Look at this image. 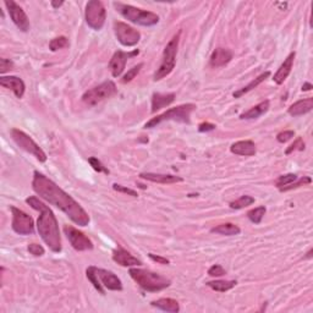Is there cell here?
<instances>
[{
    "label": "cell",
    "instance_id": "6da1fadb",
    "mask_svg": "<svg viewBox=\"0 0 313 313\" xmlns=\"http://www.w3.org/2000/svg\"><path fill=\"white\" fill-rule=\"evenodd\" d=\"M32 188L41 199L63 210L76 225L87 226L89 224L88 213L82 208L81 204L42 172H33Z\"/></svg>",
    "mask_w": 313,
    "mask_h": 313
},
{
    "label": "cell",
    "instance_id": "7a4b0ae2",
    "mask_svg": "<svg viewBox=\"0 0 313 313\" xmlns=\"http://www.w3.org/2000/svg\"><path fill=\"white\" fill-rule=\"evenodd\" d=\"M26 203L34 210L40 212L37 219V229L44 244L55 253L62 252V236H60L59 224H57L56 217L54 216L53 210L36 196L28 197L26 199Z\"/></svg>",
    "mask_w": 313,
    "mask_h": 313
},
{
    "label": "cell",
    "instance_id": "3957f363",
    "mask_svg": "<svg viewBox=\"0 0 313 313\" xmlns=\"http://www.w3.org/2000/svg\"><path fill=\"white\" fill-rule=\"evenodd\" d=\"M130 277L137 283L141 289L149 292H158L171 285V280L162 274L141 268H131Z\"/></svg>",
    "mask_w": 313,
    "mask_h": 313
},
{
    "label": "cell",
    "instance_id": "277c9868",
    "mask_svg": "<svg viewBox=\"0 0 313 313\" xmlns=\"http://www.w3.org/2000/svg\"><path fill=\"white\" fill-rule=\"evenodd\" d=\"M114 8L116 11L125 17L127 21L132 22V24L140 25V26H154L159 22V16L152 11L142 10V9L135 8L132 5L123 4V3H113Z\"/></svg>",
    "mask_w": 313,
    "mask_h": 313
},
{
    "label": "cell",
    "instance_id": "5b68a950",
    "mask_svg": "<svg viewBox=\"0 0 313 313\" xmlns=\"http://www.w3.org/2000/svg\"><path fill=\"white\" fill-rule=\"evenodd\" d=\"M196 104L192 103H186L178 105V107L171 108L161 115H156V116L152 118L148 123L145 124V129H153L161 125L164 121H178V123L183 124H190V118L193 110H196Z\"/></svg>",
    "mask_w": 313,
    "mask_h": 313
},
{
    "label": "cell",
    "instance_id": "8992f818",
    "mask_svg": "<svg viewBox=\"0 0 313 313\" xmlns=\"http://www.w3.org/2000/svg\"><path fill=\"white\" fill-rule=\"evenodd\" d=\"M181 32L179 31L174 37L169 41V43L165 46L164 52H163L162 56V63L159 65V68L156 69V71L153 76L154 81H161L164 77H167L168 75H170L172 70L175 68V63H177V54H178V48H179V42H180Z\"/></svg>",
    "mask_w": 313,
    "mask_h": 313
},
{
    "label": "cell",
    "instance_id": "52a82bcc",
    "mask_svg": "<svg viewBox=\"0 0 313 313\" xmlns=\"http://www.w3.org/2000/svg\"><path fill=\"white\" fill-rule=\"evenodd\" d=\"M118 88L113 81H105L103 84L95 86V87L86 91L82 95V102L87 105H95L108 98L116 94Z\"/></svg>",
    "mask_w": 313,
    "mask_h": 313
},
{
    "label": "cell",
    "instance_id": "ba28073f",
    "mask_svg": "<svg viewBox=\"0 0 313 313\" xmlns=\"http://www.w3.org/2000/svg\"><path fill=\"white\" fill-rule=\"evenodd\" d=\"M11 137L16 145L20 147L21 149H24V151L30 153V154H32L33 156H36L37 161H40L41 163L47 162L46 152H44L43 149L34 142V140L28 136L26 132H24V131L18 129H12Z\"/></svg>",
    "mask_w": 313,
    "mask_h": 313
},
{
    "label": "cell",
    "instance_id": "9c48e42d",
    "mask_svg": "<svg viewBox=\"0 0 313 313\" xmlns=\"http://www.w3.org/2000/svg\"><path fill=\"white\" fill-rule=\"evenodd\" d=\"M85 18L87 25L95 31L103 28L107 18V10H105L103 3L100 0H91L86 4Z\"/></svg>",
    "mask_w": 313,
    "mask_h": 313
},
{
    "label": "cell",
    "instance_id": "30bf717a",
    "mask_svg": "<svg viewBox=\"0 0 313 313\" xmlns=\"http://www.w3.org/2000/svg\"><path fill=\"white\" fill-rule=\"evenodd\" d=\"M12 213L11 228L18 235H32L34 232V222L31 216L16 207H10Z\"/></svg>",
    "mask_w": 313,
    "mask_h": 313
},
{
    "label": "cell",
    "instance_id": "8fae6325",
    "mask_svg": "<svg viewBox=\"0 0 313 313\" xmlns=\"http://www.w3.org/2000/svg\"><path fill=\"white\" fill-rule=\"evenodd\" d=\"M114 32L116 40L124 47H135L141 40V33L139 31L120 21L114 22Z\"/></svg>",
    "mask_w": 313,
    "mask_h": 313
},
{
    "label": "cell",
    "instance_id": "7c38bea8",
    "mask_svg": "<svg viewBox=\"0 0 313 313\" xmlns=\"http://www.w3.org/2000/svg\"><path fill=\"white\" fill-rule=\"evenodd\" d=\"M64 232H65L66 238L69 239L70 244H71L76 251L82 252L93 250V242L89 240L87 236L82 231H80V230L73 228L71 225H65L64 226Z\"/></svg>",
    "mask_w": 313,
    "mask_h": 313
},
{
    "label": "cell",
    "instance_id": "4fadbf2b",
    "mask_svg": "<svg viewBox=\"0 0 313 313\" xmlns=\"http://www.w3.org/2000/svg\"><path fill=\"white\" fill-rule=\"evenodd\" d=\"M6 9H8L9 15H10L11 20L16 25V27L22 32H28L30 31V20H28L26 12L24 11V9L20 5L16 4L14 0H6L4 3Z\"/></svg>",
    "mask_w": 313,
    "mask_h": 313
},
{
    "label": "cell",
    "instance_id": "5bb4252c",
    "mask_svg": "<svg viewBox=\"0 0 313 313\" xmlns=\"http://www.w3.org/2000/svg\"><path fill=\"white\" fill-rule=\"evenodd\" d=\"M139 53H140V50H137V49L133 50V52H131V53L121 52V50L115 52L109 62V70H110L111 75H113V77H119L121 73L124 72V70H125L127 59H129V57L139 55Z\"/></svg>",
    "mask_w": 313,
    "mask_h": 313
},
{
    "label": "cell",
    "instance_id": "9a60e30c",
    "mask_svg": "<svg viewBox=\"0 0 313 313\" xmlns=\"http://www.w3.org/2000/svg\"><path fill=\"white\" fill-rule=\"evenodd\" d=\"M97 276L98 279L104 289L110 290V291H121L123 290V283L111 270L102 269V268H97Z\"/></svg>",
    "mask_w": 313,
    "mask_h": 313
},
{
    "label": "cell",
    "instance_id": "2e32d148",
    "mask_svg": "<svg viewBox=\"0 0 313 313\" xmlns=\"http://www.w3.org/2000/svg\"><path fill=\"white\" fill-rule=\"evenodd\" d=\"M0 86H3L4 88L11 89L16 97L20 98V100L24 97L25 91H26L25 82L20 77H17V76H2L0 77Z\"/></svg>",
    "mask_w": 313,
    "mask_h": 313
},
{
    "label": "cell",
    "instance_id": "e0dca14e",
    "mask_svg": "<svg viewBox=\"0 0 313 313\" xmlns=\"http://www.w3.org/2000/svg\"><path fill=\"white\" fill-rule=\"evenodd\" d=\"M113 261L115 263L120 264L121 267H139L142 266V262L140 260H137L135 256L127 252L126 250H124L123 247H118L115 248L113 252Z\"/></svg>",
    "mask_w": 313,
    "mask_h": 313
},
{
    "label": "cell",
    "instance_id": "ac0fdd59",
    "mask_svg": "<svg viewBox=\"0 0 313 313\" xmlns=\"http://www.w3.org/2000/svg\"><path fill=\"white\" fill-rule=\"evenodd\" d=\"M232 56H234V54L228 48H217L210 55L209 64L212 68H223L231 62Z\"/></svg>",
    "mask_w": 313,
    "mask_h": 313
},
{
    "label": "cell",
    "instance_id": "d6986e66",
    "mask_svg": "<svg viewBox=\"0 0 313 313\" xmlns=\"http://www.w3.org/2000/svg\"><path fill=\"white\" fill-rule=\"evenodd\" d=\"M140 178L143 180L151 181V183L155 184H177V183H183L184 179L181 177H177V175H170V174H154V172H142L140 174Z\"/></svg>",
    "mask_w": 313,
    "mask_h": 313
},
{
    "label": "cell",
    "instance_id": "ffe728a7",
    "mask_svg": "<svg viewBox=\"0 0 313 313\" xmlns=\"http://www.w3.org/2000/svg\"><path fill=\"white\" fill-rule=\"evenodd\" d=\"M296 53L291 52L289 54V55L286 56V59L284 60V63L280 65V68L278 69V71L276 72V75H274V82H276L277 85H283L284 81L287 79V76L290 75V72H291L292 66H294V60H295Z\"/></svg>",
    "mask_w": 313,
    "mask_h": 313
},
{
    "label": "cell",
    "instance_id": "44dd1931",
    "mask_svg": "<svg viewBox=\"0 0 313 313\" xmlns=\"http://www.w3.org/2000/svg\"><path fill=\"white\" fill-rule=\"evenodd\" d=\"M230 152L235 155L252 156L256 154L257 148L253 141H251V140H245V141H238L232 143L231 147H230Z\"/></svg>",
    "mask_w": 313,
    "mask_h": 313
},
{
    "label": "cell",
    "instance_id": "7402d4cb",
    "mask_svg": "<svg viewBox=\"0 0 313 313\" xmlns=\"http://www.w3.org/2000/svg\"><path fill=\"white\" fill-rule=\"evenodd\" d=\"M312 109H313V98L309 97L306 98V100L295 102V103L290 105V108L287 109V113L294 118H298L301 116V115L309 113Z\"/></svg>",
    "mask_w": 313,
    "mask_h": 313
},
{
    "label": "cell",
    "instance_id": "603a6c76",
    "mask_svg": "<svg viewBox=\"0 0 313 313\" xmlns=\"http://www.w3.org/2000/svg\"><path fill=\"white\" fill-rule=\"evenodd\" d=\"M175 93H153L151 111L154 114L163 108H167L175 101Z\"/></svg>",
    "mask_w": 313,
    "mask_h": 313
},
{
    "label": "cell",
    "instance_id": "cb8c5ba5",
    "mask_svg": "<svg viewBox=\"0 0 313 313\" xmlns=\"http://www.w3.org/2000/svg\"><path fill=\"white\" fill-rule=\"evenodd\" d=\"M269 107H270V103L268 100L261 102L260 104L255 105V107H252L251 109H248L247 111H245V113H242L240 115V119H242V120L258 119V118L262 116L263 114H266L267 111L269 110Z\"/></svg>",
    "mask_w": 313,
    "mask_h": 313
},
{
    "label": "cell",
    "instance_id": "d4e9b609",
    "mask_svg": "<svg viewBox=\"0 0 313 313\" xmlns=\"http://www.w3.org/2000/svg\"><path fill=\"white\" fill-rule=\"evenodd\" d=\"M151 305L153 307L162 309L164 312H170V313H178L180 312V305L177 300L170 299V298H163L158 299L155 301H152Z\"/></svg>",
    "mask_w": 313,
    "mask_h": 313
},
{
    "label": "cell",
    "instance_id": "484cf974",
    "mask_svg": "<svg viewBox=\"0 0 313 313\" xmlns=\"http://www.w3.org/2000/svg\"><path fill=\"white\" fill-rule=\"evenodd\" d=\"M270 76V72L269 71H266V72H263V73H261L260 76H257L256 79L255 80H252V81L250 82V84H248L247 86H245V87H242L241 89H239V91H236V92H234V98H240V97H242V95L244 94H246V93H248V92H251L252 89H255L257 87V86H260L262 82L263 81H266V80Z\"/></svg>",
    "mask_w": 313,
    "mask_h": 313
},
{
    "label": "cell",
    "instance_id": "4316f807",
    "mask_svg": "<svg viewBox=\"0 0 313 313\" xmlns=\"http://www.w3.org/2000/svg\"><path fill=\"white\" fill-rule=\"evenodd\" d=\"M212 232L219 235H225V236H234L239 235L241 232V229L238 225L232 224V223H224V224H220L218 226H214L210 230Z\"/></svg>",
    "mask_w": 313,
    "mask_h": 313
},
{
    "label": "cell",
    "instance_id": "83f0119b",
    "mask_svg": "<svg viewBox=\"0 0 313 313\" xmlns=\"http://www.w3.org/2000/svg\"><path fill=\"white\" fill-rule=\"evenodd\" d=\"M236 284L238 283L235 280H213V282L206 283V285L210 287V289H213L214 291L225 292L231 290L232 287H235Z\"/></svg>",
    "mask_w": 313,
    "mask_h": 313
},
{
    "label": "cell",
    "instance_id": "f1b7e54d",
    "mask_svg": "<svg viewBox=\"0 0 313 313\" xmlns=\"http://www.w3.org/2000/svg\"><path fill=\"white\" fill-rule=\"evenodd\" d=\"M95 269H97V267H94V266L88 267L87 269H86V276H87L88 280L91 282L92 285L94 286V289L97 290V291L100 294H102V295H105V290H104L103 285L101 284L100 279H98L97 270H95Z\"/></svg>",
    "mask_w": 313,
    "mask_h": 313
},
{
    "label": "cell",
    "instance_id": "f546056e",
    "mask_svg": "<svg viewBox=\"0 0 313 313\" xmlns=\"http://www.w3.org/2000/svg\"><path fill=\"white\" fill-rule=\"evenodd\" d=\"M253 203H255L253 197L248 196V194H245V196H241L240 199L230 202L229 206L231 209H242V208H245V207L251 206V204H253Z\"/></svg>",
    "mask_w": 313,
    "mask_h": 313
},
{
    "label": "cell",
    "instance_id": "4dcf8cb0",
    "mask_svg": "<svg viewBox=\"0 0 313 313\" xmlns=\"http://www.w3.org/2000/svg\"><path fill=\"white\" fill-rule=\"evenodd\" d=\"M266 207L260 206L257 208H253L247 212V218L251 220L253 224H261L262 219H263L264 214H266Z\"/></svg>",
    "mask_w": 313,
    "mask_h": 313
},
{
    "label": "cell",
    "instance_id": "1f68e13d",
    "mask_svg": "<svg viewBox=\"0 0 313 313\" xmlns=\"http://www.w3.org/2000/svg\"><path fill=\"white\" fill-rule=\"evenodd\" d=\"M312 183V179L309 177H303L301 179H298L296 181H294V183L286 185V186H284L282 188H279L282 192H286V191H290V190H294V188H299L301 186H305V185H308Z\"/></svg>",
    "mask_w": 313,
    "mask_h": 313
},
{
    "label": "cell",
    "instance_id": "d6a6232c",
    "mask_svg": "<svg viewBox=\"0 0 313 313\" xmlns=\"http://www.w3.org/2000/svg\"><path fill=\"white\" fill-rule=\"evenodd\" d=\"M66 47H69V40L64 36L54 38L49 43V49L52 50V52H56V50L63 49V48Z\"/></svg>",
    "mask_w": 313,
    "mask_h": 313
},
{
    "label": "cell",
    "instance_id": "836d02e7",
    "mask_svg": "<svg viewBox=\"0 0 313 313\" xmlns=\"http://www.w3.org/2000/svg\"><path fill=\"white\" fill-rule=\"evenodd\" d=\"M143 68V63H140V64H137L136 66H133L132 69H130L129 71H127L125 75L123 76V80H121V82H123V84H127V82H131L132 81L133 79L136 77L137 75H139L140 73V71H141V69Z\"/></svg>",
    "mask_w": 313,
    "mask_h": 313
},
{
    "label": "cell",
    "instance_id": "e575fe53",
    "mask_svg": "<svg viewBox=\"0 0 313 313\" xmlns=\"http://www.w3.org/2000/svg\"><path fill=\"white\" fill-rule=\"evenodd\" d=\"M296 180H298V175H296V174L282 175V177H279L277 179L276 186L278 188H282L284 186H286V185L294 183V181H296Z\"/></svg>",
    "mask_w": 313,
    "mask_h": 313
},
{
    "label": "cell",
    "instance_id": "d590c367",
    "mask_svg": "<svg viewBox=\"0 0 313 313\" xmlns=\"http://www.w3.org/2000/svg\"><path fill=\"white\" fill-rule=\"evenodd\" d=\"M88 163L91 164V167L93 168L95 171L104 172V174H109V170H108V169L103 165V163H102L98 158H95V156H91V158H88Z\"/></svg>",
    "mask_w": 313,
    "mask_h": 313
},
{
    "label": "cell",
    "instance_id": "8d00e7d4",
    "mask_svg": "<svg viewBox=\"0 0 313 313\" xmlns=\"http://www.w3.org/2000/svg\"><path fill=\"white\" fill-rule=\"evenodd\" d=\"M303 149H305V142H303V140L301 139V137H298V139H296V141L292 143V145H290L289 147H287L286 148V151H285V154L286 155H289V154H291L292 152H295V151H303Z\"/></svg>",
    "mask_w": 313,
    "mask_h": 313
},
{
    "label": "cell",
    "instance_id": "74e56055",
    "mask_svg": "<svg viewBox=\"0 0 313 313\" xmlns=\"http://www.w3.org/2000/svg\"><path fill=\"white\" fill-rule=\"evenodd\" d=\"M294 136H295V131H292V130L282 131V132H279L277 135V141L280 143H285L287 141H290Z\"/></svg>",
    "mask_w": 313,
    "mask_h": 313
},
{
    "label": "cell",
    "instance_id": "f35d334b",
    "mask_svg": "<svg viewBox=\"0 0 313 313\" xmlns=\"http://www.w3.org/2000/svg\"><path fill=\"white\" fill-rule=\"evenodd\" d=\"M225 274H226V270L222 266H220V264H214V266H212L208 269V276L213 277V278L223 277V276H225Z\"/></svg>",
    "mask_w": 313,
    "mask_h": 313
},
{
    "label": "cell",
    "instance_id": "ab89813d",
    "mask_svg": "<svg viewBox=\"0 0 313 313\" xmlns=\"http://www.w3.org/2000/svg\"><path fill=\"white\" fill-rule=\"evenodd\" d=\"M27 250L31 255H33V256H36V257L43 256V255L46 253V250H44L43 246H41L38 244H30V245H28Z\"/></svg>",
    "mask_w": 313,
    "mask_h": 313
},
{
    "label": "cell",
    "instance_id": "60d3db41",
    "mask_svg": "<svg viewBox=\"0 0 313 313\" xmlns=\"http://www.w3.org/2000/svg\"><path fill=\"white\" fill-rule=\"evenodd\" d=\"M113 188H114L115 191H118V192H120V193H126V194H129V196H132V197H137V196H139V193H137L135 190H132V188H129V187L123 186V185L114 184V185H113Z\"/></svg>",
    "mask_w": 313,
    "mask_h": 313
},
{
    "label": "cell",
    "instance_id": "b9f144b4",
    "mask_svg": "<svg viewBox=\"0 0 313 313\" xmlns=\"http://www.w3.org/2000/svg\"><path fill=\"white\" fill-rule=\"evenodd\" d=\"M12 68H14V63L11 60L5 59V57L0 59V73H5L9 70H12Z\"/></svg>",
    "mask_w": 313,
    "mask_h": 313
},
{
    "label": "cell",
    "instance_id": "7bdbcfd3",
    "mask_svg": "<svg viewBox=\"0 0 313 313\" xmlns=\"http://www.w3.org/2000/svg\"><path fill=\"white\" fill-rule=\"evenodd\" d=\"M216 130V125L210 123H202L199 125L200 132H209V131Z\"/></svg>",
    "mask_w": 313,
    "mask_h": 313
},
{
    "label": "cell",
    "instance_id": "ee69618b",
    "mask_svg": "<svg viewBox=\"0 0 313 313\" xmlns=\"http://www.w3.org/2000/svg\"><path fill=\"white\" fill-rule=\"evenodd\" d=\"M148 257L151 258L152 261H154V262H156V263H159V264H170V261H169L168 258H165V257L155 256V255H153V253H149Z\"/></svg>",
    "mask_w": 313,
    "mask_h": 313
},
{
    "label": "cell",
    "instance_id": "f6af8a7d",
    "mask_svg": "<svg viewBox=\"0 0 313 313\" xmlns=\"http://www.w3.org/2000/svg\"><path fill=\"white\" fill-rule=\"evenodd\" d=\"M313 88V86L309 84V82H306V84H303V86H302V91L303 92H307V91H311V89Z\"/></svg>",
    "mask_w": 313,
    "mask_h": 313
},
{
    "label": "cell",
    "instance_id": "bcb514c9",
    "mask_svg": "<svg viewBox=\"0 0 313 313\" xmlns=\"http://www.w3.org/2000/svg\"><path fill=\"white\" fill-rule=\"evenodd\" d=\"M63 4H64V2H52V6L54 9L60 8V6H62Z\"/></svg>",
    "mask_w": 313,
    "mask_h": 313
},
{
    "label": "cell",
    "instance_id": "7dc6e473",
    "mask_svg": "<svg viewBox=\"0 0 313 313\" xmlns=\"http://www.w3.org/2000/svg\"><path fill=\"white\" fill-rule=\"evenodd\" d=\"M312 252H313V250L311 248V250L307 252V256H306V258H312Z\"/></svg>",
    "mask_w": 313,
    "mask_h": 313
}]
</instances>
